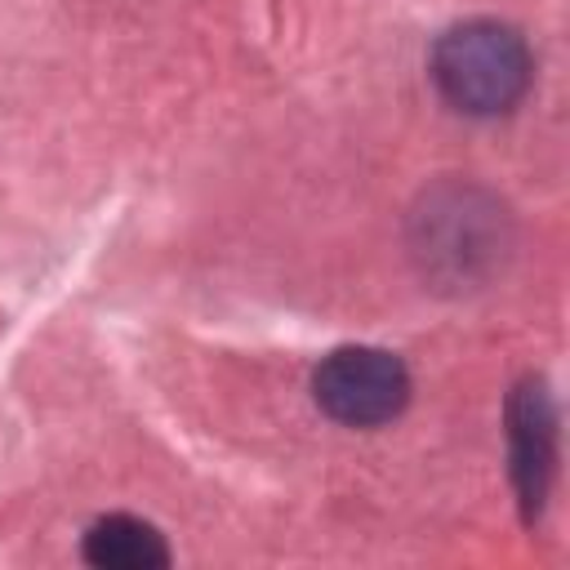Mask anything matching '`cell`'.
Wrapping results in <instances>:
<instances>
[{
  "instance_id": "7a4b0ae2",
  "label": "cell",
  "mask_w": 570,
  "mask_h": 570,
  "mask_svg": "<svg viewBox=\"0 0 570 570\" xmlns=\"http://www.w3.org/2000/svg\"><path fill=\"white\" fill-rule=\"evenodd\" d=\"M312 392L330 419L347 428H374L405 410L410 374L383 347H338L316 365Z\"/></svg>"
},
{
  "instance_id": "3957f363",
  "label": "cell",
  "mask_w": 570,
  "mask_h": 570,
  "mask_svg": "<svg viewBox=\"0 0 570 570\" xmlns=\"http://www.w3.org/2000/svg\"><path fill=\"white\" fill-rule=\"evenodd\" d=\"M552 441H557L552 401L539 383H525L512 401V472H517L525 512L543 503V490L552 476Z\"/></svg>"
},
{
  "instance_id": "6da1fadb",
  "label": "cell",
  "mask_w": 570,
  "mask_h": 570,
  "mask_svg": "<svg viewBox=\"0 0 570 570\" xmlns=\"http://www.w3.org/2000/svg\"><path fill=\"white\" fill-rule=\"evenodd\" d=\"M432 80L450 107L468 116H499L517 107L530 85V49L503 22H463L436 40Z\"/></svg>"
},
{
  "instance_id": "277c9868",
  "label": "cell",
  "mask_w": 570,
  "mask_h": 570,
  "mask_svg": "<svg viewBox=\"0 0 570 570\" xmlns=\"http://www.w3.org/2000/svg\"><path fill=\"white\" fill-rule=\"evenodd\" d=\"M85 557L94 566L107 570H151V566H169V548L156 534V525L138 521V517H102L89 525L85 534Z\"/></svg>"
}]
</instances>
